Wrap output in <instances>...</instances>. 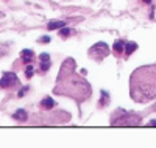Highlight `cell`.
<instances>
[{
    "label": "cell",
    "instance_id": "obj_4",
    "mask_svg": "<svg viewBox=\"0 0 156 148\" xmlns=\"http://www.w3.org/2000/svg\"><path fill=\"white\" fill-rule=\"evenodd\" d=\"M89 55H90V58H94L97 61H101L103 58H106L109 55V47L105 42H98L89 50Z\"/></svg>",
    "mask_w": 156,
    "mask_h": 148
},
{
    "label": "cell",
    "instance_id": "obj_18",
    "mask_svg": "<svg viewBox=\"0 0 156 148\" xmlns=\"http://www.w3.org/2000/svg\"><path fill=\"white\" fill-rule=\"evenodd\" d=\"M25 93H27V87H23V90H20V92H19V97H23Z\"/></svg>",
    "mask_w": 156,
    "mask_h": 148
},
{
    "label": "cell",
    "instance_id": "obj_5",
    "mask_svg": "<svg viewBox=\"0 0 156 148\" xmlns=\"http://www.w3.org/2000/svg\"><path fill=\"white\" fill-rule=\"evenodd\" d=\"M14 84H17V76H16V73H12V72H6V73H3V76H2V79H0V87H11V86H14Z\"/></svg>",
    "mask_w": 156,
    "mask_h": 148
},
{
    "label": "cell",
    "instance_id": "obj_13",
    "mask_svg": "<svg viewBox=\"0 0 156 148\" xmlns=\"http://www.w3.org/2000/svg\"><path fill=\"white\" fill-rule=\"evenodd\" d=\"M59 34H61L62 37H66V36H69V34H70V28H67V26H62V28L59 30Z\"/></svg>",
    "mask_w": 156,
    "mask_h": 148
},
{
    "label": "cell",
    "instance_id": "obj_9",
    "mask_svg": "<svg viewBox=\"0 0 156 148\" xmlns=\"http://www.w3.org/2000/svg\"><path fill=\"white\" fill-rule=\"evenodd\" d=\"M112 48H114V51H117V53L125 51V42L119 39V41H115V42H114V47H112Z\"/></svg>",
    "mask_w": 156,
    "mask_h": 148
},
{
    "label": "cell",
    "instance_id": "obj_16",
    "mask_svg": "<svg viewBox=\"0 0 156 148\" xmlns=\"http://www.w3.org/2000/svg\"><path fill=\"white\" fill-rule=\"evenodd\" d=\"M39 59H41V61H50V56L47 55V53H42V55L39 56Z\"/></svg>",
    "mask_w": 156,
    "mask_h": 148
},
{
    "label": "cell",
    "instance_id": "obj_6",
    "mask_svg": "<svg viewBox=\"0 0 156 148\" xmlns=\"http://www.w3.org/2000/svg\"><path fill=\"white\" fill-rule=\"evenodd\" d=\"M20 56H22V61H23L25 64H31L33 59H34V53H33L31 50H23Z\"/></svg>",
    "mask_w": 156,
    "mask_h": 148
},
{
    "label": "cell",
    "instance_id": "obj_17",
    "mask_svg": "<svg viewBox=\"0 0 156 148\" xmlns=\"http://www.w3.org/2000/svg\"><path fill=\"white\" fill-rule=\"evenodd\" d=\"M41 42H50V37L48 36H42L41 37Z\"/></svg>",
    "mask_w": 156,
    "mask_h": 148
},
{
    "label": "cell",
    "instance_id": "obj_1",
    "mask_svg": "<svg viewBox=\"0 0 156 148\" xmlns=\"http://www.w3.org/2000/svg\"><path fill=\"white\" fill-rule=\"evenodd\" d=\"M156 97V65L139 67L131 75V98L144 103Z\"/></svg>",
    "mask_w": 156,
    "mask_h": 148
},
{
    "label": "cell",
    "instance_id": "obj_14",
    "mask_svg": "<svg viewBox=\"0 0 156 148\" xmlns=\"http://www.w3.org/2000/svg\"><path fill=\"white\" fill-rule=\"evenodd\" d=\"M106 98H108V93L105 90H101V103H100V107H103L106 104Z\"/></svg>",
    "mask_w": 156,
    "mask_h": 148
},
{
    "label": "cell",
    "instance_id": "obj_19",
    "mask_svg": "<svg viewBox=\"0 0 156 148\" xmlns=\"http://www.w3.org/2000/svg\"><path fill=\"white\" fill-rule=\"evenodd\" d=\"M150 125H151V126H156V120H151V122H150Z\"/></svg>",
    "mask_w": 156,
    "mask_h": 148
},
{
    "label": "cell",
    "instance_id": "obj_12",
    "mask_svg": "<svg viewBox=\"0 0 156 148\" xmlns=\"http://www.w3.org/2000/svg\"><path fill=\"white\" fill-rule=\"evenodd\" d=\"M33 72H34V67L31 64H28L27 69H25V75H27V78H31L33 76Z\"/></svg>",
    "mask_w": 156,
    "mask_h": 148
},
{
    "label": "cell",
    "instance_id": "obj_7",
    "mask_svg": "<svg viewBox=\"0 0 156 148\" xmlns=\"http://www.w3.org/2000/svg\"><path fill=\"white\" fill-rule=\"evenodd\" d=\"M62 26H66V22H64V20H53V22L47 23L48 30H58V28H62Z\"/></svg>",
    "mask_w": 156,
    "mask_h": 148
},
{
    "label": "cell",
    "instance_id": "obj_8",
    "mask_svg": "<svg viewBox=\"0 0 156 148\" xmlns=\"http://www.w3.org/2000/svg\"><path fill=\"white\" fill-rule=\"evenodd\" d=\"M136 48H137V44L136 42H126L125 44V53H126V55H131Z\"/></svg>",
    "mask_w": 156,
    "mask_h": 148
},
{
    "label": "cell",
    "instance_id": "obj_15",
    "mask_svg": "<svg viewBox=\"0 0 156 148\" xmlns=\"http://www.w3.org/2000/svg\"><path fill=\"white\" fill-rule=\"evenodd\" d=\"M48 67H50V61H41V70L42 72L48 70Z\"/></svg>",
    "mask_w": 156,
    "mask_h": 148
},
{
    "label": "cell",
    "instance_id": "obj_10",
    "mask_svg": "<svg viewBox=\"0 0 156 148\" xmlns=\"http://www.w3.org/2000/svg\"><path fill=\"white\" fill-rule=\"evenodd\" d=\"M53 106H55V101L51 100L50 97H45L42 100V107H45V109H50V107H53Z\"/></svg>",
    "mask_w": 156,
    "mask_h": 148
},
{
    "label": "cell",
    "instance_id": "obj_3",
    "mask_svg": "<svg viewBox=\"0 0 156 148\" xmlns=\"http://www.w3.org/2000/svg\"><path fill=\"white\" fill-rule=\"evenodd\" d=\"M115 115H119V118L112 117V125L114 126H119V125H122V126H134L140 122L139 117L134 115L133 112H122V114L115 112Z\"/></svg>",
    "mask_w": 156,
    "mask_h": 148
},
{
    "label": "cell",
    "instance_id": "obj_21",
    "mask_svg": "<svg viewBox=\"0 0 156 148\" xmlns=\"http://www.w3.org/2000/svg\"><path fill=\"white\" fill-rule=\"evenodd\" d=\"M0 16H2V12H0Z\"/></svg>",
    "mask_w": 156,
    "mask_h": 148
},
{
    "label": "cell",
    "instance_id": "obj_20",
    "mask_svg": "<svg viewBox=\"0 0 156 148\" xmlns=\"http://www.w3.org/2000/svg\"><path fill=\"white\" fill-rule=\"evenodd\" d=\"M142 2H145V3H150V2H151V0H142Z\"/></svg>",
    "mask_w": 156,
    "mask_h": 148
},
{
    "label": "cell",
    "instance_id": "obj_2",
    "mask_svg": "<svg viewBox=\"0 0 156 148\" xmlns=\"http://www.w3.org/2000/svg\"><path fill=\"white\" fill-rule=\"evenodd\" d=\"M73 69H75L73 59H67L62 64L55 93H62V95H69L73 98H86L89 95V86L83 79L75 78Z\"/></svg>",
    "mask_w": 156,
    "mask_h": 148
},
{
    "label": "cell",
    "instance_id": "obj_11",
    "mask_svg": "<svg viewBox=\"0 0 156 148\" xmlns=\"http://www.w3.org/2000/svg\"><path fill=\"white\" fill-rule=\"evenodd\" d=\"M12 117H14L16 120H22V122H23V120H27V112H25L23 109H19V111H16V114Z\"/></svg>",
    "mask_w": 156,
    "mask_h": 148
}]
</instances>
